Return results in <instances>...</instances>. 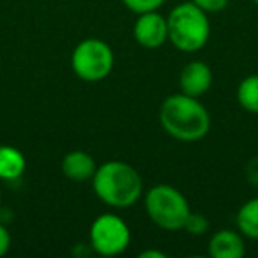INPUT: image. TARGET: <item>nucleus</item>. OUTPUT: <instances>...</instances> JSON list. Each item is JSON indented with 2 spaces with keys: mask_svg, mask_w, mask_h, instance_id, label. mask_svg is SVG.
I'll use <instances>...</instances> for the list:
<instances>
[{
  "mask_svg": "<svg viewBox=\"0 0 258 258\" xmlns=\"http://www.w3.org/2000/svg\"><path fill=\"white\" fill-rule=\"evenodd\" d=\"M0 202H2V191H0Z\"/></svg>",
  "mask_w": 258,
  "mask_h": 258,
  "instance_id": "nucleus-20",
  "label": "nucleus"
},
{
  "mask_svg": "<svg viewBox=\"0 0 258 258\" xmlns=\"http://www.w3.org/2000/svg\"><path fill=\"white\" fill-rule=\"evenodd\" d=\"M159 122L170 137L180 142H198L211 129V115L207 108L187 94L168 96L159 110Z\"/></svg>",
  "mask_w": 258,
  "mask_h": 258,
  "instance_id": "nucleus-1",
  "label": "nucleus"
},
{
  "mask_svg": "<svg viewBox=\"0 0 258 258\" xmlns=\"http://www.w3.org/2000/svg\"><path fill=\"white\" fill-rule=\"evenodd\" d=\"M166 0H122V4L129 9V11L142 15V13L149 11H158Z\"/></svg>",
  "mask_w": 258,
  "mask_h": 258,
  "instance_id": "nucleus-14",
  "label": "nucleus"
},
{
  "mask_svg": "<svg viewBox=\"0 0 258 258\" xmlns=\"http://www.w3.org/2000/svg\"><path fill=\"white\" fill-rule=\"evenodd\" d=\"M246 253L242 233L235 230H219L209 240V254L212 258H240Z\"/></svg>",
  "mask_w": 258,
  "mask_h": 258,
  "instance_id": "nucleus-9",
  "label": "nucleus"
},
{
  "mask_svg": "<svg viewBox=\"0 0 258 258\" xmlns=\"http://www.w3.org/2000/svg\"><path fill=\"white\" fill-rule=\"evenodd\" d=\"M27 168L25 156L11 145H0V179L16 180Z\"/></svg>",
  "mask_w": 258,
  "mask_h": 258,
  "instance_id": "nucleus-11",
  "label": "nucleus"
},
{
  "mask_svg": "<svg viewBox=\"0 0 258 258\" xmlns=\"http://www.w3.org/2000/svg\"><path fill=\"white\" fill-rule=\"evenodd\" d=\"M212 85V71L205 62L193 60L186 64L180 71L179 87L180 92L191 97H202L209 92Z\"/></svg>",
  "mask_w": 258,
  "mask_h": 258,
  "instance_id": "nucleus-8",
  "label": "nucleus"
},
{
  "mask_svg": "<svg viewBox=\"0 0 258 258\" xmlns=\"http://www.w3.org/2000/svg\"><path fill=\"white\" fill-rule=\"evenodd\" d=\"M237 228L242 235L258 240V197L247 200L235 216Z\"/></svg>",
  "mask_w": 258,
  "mask_h": 258,
  "instance_id": "nucleus-12",
  "label": "nucleus"
},
{
  "mask_svg": "<svg viewBox=\"0 0 258 258\" xmlns=\"http://www.w3.org/2000/svg\"><path fill=\"white\" fill-rule=\"evenodd\" d=\"M133 34L140 46L147 50H156L168 41V22L158 11L142 13L135 22Z\"/></svg>",
  "mask_w": 258,
  "mask_h": 258,
  "instance_id": "nucleus-7",
  "label": "nucleus"
},
{
  "mask_svg": "<svg viewBox=\"0 0 258 258\" xmlns=\"http://www.w3.org/2000/svg\"><path fill=\"white\" fill-rule=\"evenodd\" d=\"M145 211L154 225L170 232L182 230L187 216L191 214L186 197L170 184H158L147 191Z\"/></svg>",
  "mask_w": 258,
  "mask_h": 258,
  "instance_id": "nucleus-4",
  "label": "nucleus"
},
{
  "mask_svg": "<svg viewBox=\"0 0 258 258\" xmlns=\"http://www.w3.org/2000/svg\"><path fill=\"white\" fill-rule=\"evenodd\" d=\"M115 64L113 50L101 39H83L71 55V68L83 82H101L111 73Z\"/></svg>",
  "mask_w": 258,
  "mask_h": 258,
  "instance_id": "nucleus-5",
  "label": "nucleus"
},
{
  "mask_svg": "<svg viewBox=\"0 0 258 258\" xmlns=\"http://www.w3.org/2000/svg\"><path fill=\"white\" fill-rule=\"evenodd\" d=\"M131 242L127 223L115 214H101L90 226V246L103 256H117L124 253Z\"/></svg>",
  "mask_w": 258,
  "mask_h": 258,
  "instance_id": "nucleus-6",
  "label": "nucleus"
},
{
  "mask_svg": "<svg viewBox=\"0 0 258 258\" xmlns=\"http://www.w3.org/2000/svg\"><path fill=\"white\" fill-rule=\"evenodd\" d=\"M9 247H11V233L0 223V256H4L9 251Z\"/></svg>",
  "mask_w": 258,
  "mask_h": 258,
  "instance_id": "nucleus-17",
  "label": "nucleus"
},
{
  "mask_svg": "<svg viewBox=\"0 0 258 258\" xmlns=\"http://www.w3.org/2000/svg\"><path fill=\"white\" fill-rule=\"evenodd\" d=\"M60 168L66 179L73 180V182H85V180L92 179L97 166L90 154L83 151H71L64 156Z\"/></svg>",
  "mask_w": 258,
  "mask_h": 258,
  "instance_id": "nucleus-10",
  "label": "nucleus"
},
{
  "mask_svg": "<svg viewBox=\"0 0 258 258\" xmlns=\"http://www.w3.org/2000/svg\"><path fill=\"white\" fill-rule=\"evenodd\" d=\"M193 2L205 13H219L228 6L230 0H193Z\"/></svg>",
  "mask_w": 258,
  "mask_h": 258,
  "instance_id": "nucleus-16",
  "label": "nucleus"
},
{
  "mask_svg": "<svg viewBox=\"0 0 258 258\" xmlns=\"http://www.w3.org/2000/svg\"><path fill=\"white\" fill-rule=\"evenodd\" d=\"M168 41L184 53L200 51L211 37V22L207 13L200 9L193 0L182 2L170 11Z\"/></svg>",
  "mask_w": 258,
  "mask_h": 258,
  "instance_id": "nucleus-3",
  "label": "nucleus"
},
{
  "mask_svg": "<svg viewBox=\"0 0 258 258\" xmlns=\"http://www.w3.org/2000/svg\"><path fill=\"white\" fill-rule=\"evenodd\" d=\"M184 230L191 233V235H204L209 230V219L204 214H198V212H191L186 219V225Z\"/></svg>",
  "mask_w": 258,
  "mask_h": 258,
  "instance_id": "nucleus-15",
  "label": "nucleus"
},
{
  "mask_svg": "<svg viewBox=\"0 0 258 258\" xmlns=\"http://www.w3.org/2000/svg\"><path fill=\"white\" fill-rule=\"evenodd\" d=\"M237 103L249 113H258V75H249L237 87Z\"/></svg>",
  "mask_w": 258,
  "mask_h": 258,
  "instance_id": "nucleus-13",
  "label": "nucleus"
},
{
  "mask_svg": "<svg viewBox=\"0 0 258 258\" xmlns=\"http://www.w3.org/2000/svg\"><path fill=\"white\" fill-rule=\"evenodd\" d=\"M92 187L101 202L115 209L133 207L144 195L140 173L124 161H106L97 166Z\"/></svg>",
  "mask_w": 258,
  "mask_h": 258,
  "instance_id": "nucleus-2",
  "label": "nucleus"
},
{
  "mask_svg": "<svg viewBox=\"0 0 258 258\" xmlns=\"http://www.w3.org/2000/svg\"><path fill=\"white\" fill-rule=\"evenodd\" d=\"M140 258H166V254L159 249H145L140 253Z\"/></svg>",
  "mask_w": 258,
  "mask_h": 258,
  "instance_id": "nucleus-18",
  "label": "nucleus"
},
{
  "mask_svg": "<svg viewBox=\"0 0 258 258\" xmlns=\"http://www.w3.org/2000/svg\"><path fill=\"white\" fill-rule=\"evenodd\" d=\"M251 2H253V4H256V6H258V0H251Z\"/></svg>",
  "mask_w": 258,
  "mask_h": 258,
  "instance_id": "nucleus-19",
  "label": "nucleus"
}]
</instances>
